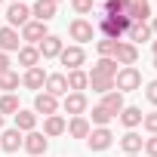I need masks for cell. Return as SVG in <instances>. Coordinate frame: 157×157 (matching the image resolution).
Segmentation results:
<instances>
[{
  "label": "cell",
  "mask_w": 157,
  "mask_h": 157,
  "mask_svg": "<svg viewBox=\"0 0 157 157\" xmlns=\"http://www.w3.org/2000/svg\"><path fill=\"white\" fill-rule=\"evenodd\" d=\"M129 19L126 16H102L99 19V28H102V34L108 37V40H120L126 31H129Z\"/></svg>",
  "instance_id": "obj_1"
},
{
  "label": "cell",
  "mask_w": 157,
  "mask_h": 157,
  "mask_svg": "<svg viewBox=\"0 0 157 157\" xmlns=\"http://www.w3.org/2000/svg\"><path fill=\"white\" fill-rule=\"evenodd\" d=\"M114 86H117V93H132L142 86V74L136 68H120L114 74Z\"/></svg>",
  "instance_id": "obj_2"
},
{
  "label": "cell",
  "mask_w": 157,
  "mask_h": 157,
  "mask_svg": "<svg viewBox=\"0 0 157 157\" xmlns=\"http://www.w3.org/2000/svg\"><path fill=\"white\" fill-rule=\"evenodd\" d=\"M114 62L123 65V68H132L139 62V46L126 43V40H117V49H114Z\"/></svg>",
  "instance_id": "obj_3"
},
{
  "label": "cell",
  "mask_w": 157,
  "mask_h": 157,
  "mask_svg": "<svg viewBox=\"0 0 157 157\" xmlns=\"http://www.w3.org/2000/svg\"><path fill=\"white\" fill-rule=\"evenodd\" d=\"M86 142H90V151H108L111 142H114V136H111L108 126H99V129H90Z\"/></svg>",
  "instance_id": "obj_4"
},
{
  "label": "cell",
  "mask_w": 157,
  "mask_h": 157,
  "mask_svg": "<svg viewBox=\"0 0 157 157\" xmlns=\"http://www.w3.org/2000/svg\"><path fill=\"white\" fill-rule=\"evenodd\" d=\"M6 22H10V28H16V25H19V28H25V25L31 22V10L19 0V3H13V6L6 10Z\"/></svg>",
  "instance_id": "obj_5"
},
{
  "label": "cell",
  "mask_w": 157,
  "mask_h": 157,
  "mask_svg": "<svg viewBox=\"0 0 157 157\" xmlns=\"http://www.w3.org/2000/svg\"><path fill=\"white\" fill-rule=\"evenodd\" d=\"M62 49H65V46H62V37H56V34H46V37L37 43V52H40L43 59H59Z\"/></svg>",
  "instance_id": "obj_6"
},
{
  "label": "cell",
  "mask_w": 157,
  "mask_h": 157,
  "mask_svg": "<svg viewBox=\"0 0 157 157\" xmlns=\"http://www.w3.org/2000/svg\"><path fill=\"white\" fill-rule=\"evenodd\" d=\"M68 34H71V40H77V43H90V40H93V22L74 19L71 28H68Z\"/></svg>",
  "instance_id": "obj_7"
},
{
  "label": "cell",
  "mask_w": 157,
  "mask_h": 157,
  "mask_svg": "<svg viewBox=\"0 0 157 157\" xmlns=\"http://www.w3.org/2000/svg\"><path fill=\"white\" fill-rule=\"evenodd\" d=\"M59 59H62V65H65L68 71H77V68H80V65L86 62V52H83L80 46H65Z\"/></svg>",
  "instance_id": "obj_8"
},
{
  "label": "cell",
  "mask_w": 157,
  "mask_h": 157,
  "mask_svg": "<svg viewBox=\"0 0 157 157\" xmlns=\"http://www.w3.org/2000/svg\"><path fill=\"white\" fill-rule=\"evenodd\" d=\"M46 34H49V31H46V25H43V22H37V19H34V22H28V25L22 28V40H28V46H37Z\"/></svg>",
  "instance_id": "obj_9"
},
{
  "label": "cell",
  "mask_w": 157,
  "mask_h": 157,
  "mask_svg": "<svg viewBox=\"0 0 157 157\" xmlns=\"http://www.w3.org/2000/svg\"><path fill=\"white\" fill-rule=\"evenodd\" d=\"M151 16V3L148 0H129L126 3V19L129 22H148Z\"/></svg>",
  "instance_id": "obj_10"
},
{
  "label": "cell",
  "mask_w": 157,
  "mask_h": 157,
  "mask_svg": "<svg viewBox=\"0 0 157 157\" xmlns=\"http://www.w3.org/2000/svg\"><path fill=\"white\" fill-rule=\"evenodd\" d=\"M56 10H59V3H52V0H37V3L31 6V16L37 19V22H52L56 19Z\"/></svg>",
  "instance_id": "obj_11"
},
{
  "label": "cell",
  "mask_w": 157,
  "mask_h": 157,
  "mask_svg": "<svg viewBox=\"0 0 157 157\" xmlns=\"http://www.w3.org/2000/svg\"><path fill=\"white\" fill-rule=\"evenodd\" d=\"M56 111H59V99H56V96H49V93H40V96L34 99V114L52 117Z\"/></svg>",
  "instance_id": "obj_12"
},
{
  "label": "cell",
  "mask_w": 157,
  "mask_h": 157,
  "mask_svg": "<svg viewBox=\"0 0 157 157\" xmlns=\"http://www.w3.org/2000/svg\"><path fill=\"white\" fill-rule=\"evenodd\" d=\"M22 145H25V151H28V154H34V157H40V154L46 151V145H49V139H46L43 132H28V136L22 139Z\"/></svg>",
  "instance_id": "obj_13"
},
{
  "label": "cell",
  "mask_w": 157,
  "mask_h": 157,
  "mask_svg": "<svg viewBox=\"0 0 157 157\" xmlns=\"http://www.w3.org/2000/svg\"><path fill=\"white\" fill-rule=\"evenodd\" d=\"M62 105H65V114L83 117V111H86V96H83V93H68Z\"/></svg>",
  "instance_id": "obj_14"
},
{
  "label": "cell",
  "mask_w": 157,
  "mask_h": 157,
  "mask_svg": "<svg viewBox=\"0 0 157 157\" xmlns=\"http://www.w3.org/2000/svg\"><path fill=\"white\" fill-rule=\"evenodd\" d=\"M102 108H105V111H108L111 117H117V114H120V111L126 108V105H123V93H117V90L105 93V96H102Z\"/></svg>",
  "instance_id": "obj_15"
},
{
  "label": "cell",
  "mask_w": 157,
  "mask_h": 157,
  "mask_svg": "<svg viewBox=\"0 0 157 157\" xmlns=\"http://www.w3.org/2000/svg\"><path fill=\"white\" fill-rule=\"evenodd\" d=\"M43 86H46V93L56 96V99H59V96H68V80H65V74H46V83H43Z\"/></svg>",
  "instance_id": "obj_16"
},
{
  "label": "cell",
  "mask_w": 157,
  "mask_h": 157,
  "mask_svg": "<svg viewBox=\"0 0 157 157\" xmlns=\"http://www.w3.org/2000/svg\"><path fill=\"white\" fill-rule=\"evenodd\" d=\"M19 34L6 25V28H0V52H19Z\"/></svg>",
  "instance_id": "obj_17"
},
{
  "label": "cell",
  "mask_w": 157,
  "mask_h": 157,
  "mask_svg": "<svg viewBox=\"0 0 157 157\" xmlns=\"http://www.w3.org/2000/svg\"><path fill=\"white\" fill-rule=\"evenodd\" d=\"M65 80H68V90H71V93H80V90L90 86V74L77 68V71H68V74H65Z\"/></svg>",
  "instance_id": "obj_18"
},
{
  "label": "cell",
  "mask_w": 157,
  "mask_h": 157,
  "mask_svg": "<svg viewBox=\"0 0 157 157\" xmlns=\"http://www.w3.org/2000/svg\"><path fill=\"white\" fill-rule=\"evenodd\" d=\"M0 148L10 151V154H16L22 148V132L19 129H3V132H0Z\"/></svg>",
  "instance_id": "obj_19"
},
{
  "label": "cell",
  "mask_w": 157,
  "mask_h": 157,
  "mask_svg": "<svg viewBox=\"0 0 157 157\" xmlns=\"http://www.w3.org/2000/svg\"><path fill=\"white\" fill-rule=\"evenodd\" d=\"M126 37H129V40H132V46H136V43L151 40L154 34H151V28H148L145 22H132V25H129V31H126Z\"/></svg>",
  "instance_id": "obj_20"
},
{
  "label": "cell",
  "mask_w": 157,
  "mask_h": 157,
  "mask_svg": "<svg viewBox=\"0 0 157 157\" xmlns=\"http://www.w3.org/2000/svg\"><path fill=\"white\" fill-rule=\"evenodd\" d=\"M34 126H37V114L34 111H16V129L19 132H34Z\"/></svg>",
  "instance_id": "obj_21"
},
{
  "label": "cell",
  "mask_w": 157,
  "mask_h": 157,
  "mask_svg": "<svg viewBox=\"0 0 157 157\" xmlns=\"http://www.w3.org/2000/svg\"><path fill=\"white\" fill-rule=\"evenodd\" d=\"M65 129H68V123H65L59 114H52V117L43 120V136H46V139H56V136H62Z\"/></svg>",
  "instance_id": "obj_22"
},
{
  "label": "cell",
  "mask_w": 157,
  "mask_h": 157,
  "mask_svg": "<svg viewBox=\"0 0 157 157\" xmlns=\"http://www.w3.org/2000/svg\"><path fill=\"white\" fill-rule=\"evenodd\" d=\"M22 83H25L28 90H40V86L46 83L43 68H40V65H37V68H28V71H25V77H22Z\"/></svg>",
  "instance_id": "obj_23"
},
{
  "label": "cell",
  "mask_w": 157,
  "mask_h": 157,
  "mask_svg": "<svg viewBox=\"0 0 157 157\" xmlns=\"http://www.w3.org/2000/svg\"><path fill=\"white\" fill-rule=\"evenodd\" d=\"M142 117H145L142 108H132V105H126V108L120 111V123H123L126 129H136V126L142 123Z\"/></svg>",
  "instance_id": "obj_24"
},
{
  "label": "cell",
  "mask_w": 157,
  "mask_h": 157,
  "mask_svg": "<svg viewBox=\"0 0 157 157\" xmlns=\"http://www.w3.org/2000/svg\"><path fill=\"white\" fill-rule=\"evenodd\" d=\"M114 74H117V62L114 59H99L93 65V74L90 77H114Z\"/></svg>",
  "instance_id": "obj_25"
},
{
  "label": "cell",
  "mask_w": 157,
  "mask_h": 157,
  "mask_svg": "<svg viewBox=\"0 0 157 157\" xmlns=\"http://www.w3.org/2000/svg\"><path fill=\"white\" fill-rule=\"evenodd\" d=\"M142 145H145V139H142L139 132H132V129L120 139V148H123L126 154H139V151H142Z\"/></svg>",
  "instance_id": "obj_26"
},
{
  "label": "cell",
  "mask_w": 157,
  "mask_h": 157,
  "mask_svg": "<svg viewBox=\"0 0 157 157\" xmlns=\"http://www.w3.org/2000/svg\"><path fill=\"white\" fill-rule=\"evenodd\" d=\"M65 132H71L74 139H86L90 136V120L86 117H71V123H68Z\"/></svg>",
  "instance_id": "obj_27"
},
{
  "label": "cell",
  "mask_w": 157,
  "mask_h": 157,
  "mask_svg": "<svg viewBox=\"0 0 157 157\" xmlns=\"http://www.w3.org/2000/svg\"><path fill=\"white\" fill-rule=\"evenodd\" d=\"M37 62H40L37 46H19V65H25V68H37Z\"/></svg>",
  "instance_id": "obj_28"
},
{
  "label": "cell",
  "mask_w": 157,
  "mask_h": 157,
  "mask_svg": "<svg viewBox=\"0 0 157 157\" xmlns=\"http://www.w3.org/2000/svg\"><path fill=\"white\" fill-rule=\"evenodd\" d=\"M90 86H93V93L105 96V93L114 90V77H90Z\"/></svg>",
  "instance_id": "obj_29"
},
{
  "label": "cell",
  "mask_w": 157,
  "mask_h": 157,
  "mask_svg": "<svg viewBox=\"0 0 157 157\" xmlns=\"http://www.w3.org/2000/svg\"><path fill=\"white\" fill-rule=\"evenodd\" d=\"M16 111H19V99H16L13 93L0 96V114H16Z\"/></svg>",
  "instance_id": "obj_30"
},
{
  "label": "cell",
  "mask_w": 157,
  "mask_h": 157,
  "mask_svg": "<svg viewBox=\"0 0 157 157\" xmlns=\"http://www.w3.org/2000/svg\"><path fill=\"white\" fill-rule=\"evenodd\" d=\"M16 86H19V74H16V71L0 74V90H3V93H13Z\"/></svg>",
  "instance_id": "obj_31"
},
{
  "label": "cell",
  "mask_w": 157,
  "mask_h": 157,
  "mask_svg": "<svg viewBox=\"0 0 157 157\" xmlns=\"http://www.w3.org/2000/svg\"><path fill=\"white\" fill-rule=\"evenodd\" d=\"M96 49H99V56H102V59H114L117 40H108V37H105V40H99V43H96Z\"/></svg>",
  "instance_id": "obj_32"
},
{
  "label": "cell",
  "mask_w": 157,
  "mask_h": 157,
  "mask_svg": "<svg viewBox=\"0 0 157 157\" xmlns=\"http://www.w3.org/2000/svg\"><path fill=\"white\" fill-rule=\"evenodd\" d=\"M108 120H111V114H108L102 105H96V108H93V123H96V126H108Z\"/></svg>",
  "instance_id": "obj_33"
},
{
  "label": "cell",
  "mask_w": 157,
  "mask_h": 157,
  "mask_svg": "<svg viewBox=\"0 0 157 157\" xmlns=\"http://www.w3.org/2000/svg\"><path fill=\"white\" fill-rule=\"evenodd\" d=\"M142 126L151 132V136H157V111H151V114H145L142 117Z\"/></svg>",
  "instance_id": "obj_34"
},
{
  "label": "cell",
  "mask_w": 157,
  "mask_h": 157,
  "mask_svg": "<svg viewBox=\"0 0 157 157\" xmlns=\"http://www.w3.org/2000/svg\"><path fill=\"white\" fill-rule=\"evenodd\" d=\"M71 6H74V13H93V0H71Z\"/></svg>",
  "instance_id": "obj_35"
},
{
  "label": "cell",
  "mask_w": 157,
  "mask_h": 157,
  "mask_svg": "<svg viewBox=\"0 0 157 157\" xmlns=\"http://www.w3.org/2000/svg\"><path fill=\"white\" fill-rule=\"evenodd\" d=\"M142 148H145V154H148V157H157V136L145 139V145H142Z\"/></svg>",
  "instance_id": "obj_36"
},
{
  "label": "cell",
  "mask_w": 157,
  "mask_h": 157,
  "mask_svg": "<svg viewBox=\"0 0 157 157\" xmlns=\"http://www.w3.org/2000/svg\"><path fill=\"white\" fill-rule=\"evenodd\" d=\"M145 96H148V102H151V105H157V80H151V83H148V93H145Z\"/></svg>",
  "instance_id": "obj_37"
},
{
  "label": "cell",
  "mask_w": 157,
  "mask_h": 157,
  "mask_svg": "<svg viewBox=\"0 0 157 157\" xmlns=\"http://www.w3.org/2000/svg\"><path fill=\"white\" fill-rule=\"evenodd\" d=\"M6 71H10V56L0 52V74H6Z\"/></svg>",
  "instance_id": "obj_38"
},
{
  "label": "cell",
  "mask_w": 157,
  "mask_h": 157,
  "mask_svg": "<svg viewBox=\"0 0 157 157\" xmlns=\"http://www.w3.org/2000/svg\"><path fill=\"white\" fill-rule=\"evenodd\" d=\"M148 28H151V34H157V19H154V22H151Z\"/></svg>",
  "instance_id": "obj_39"
},
{
  "label": "cell",
  "mask_w": 157,
  "mask_h": 157,
  "mask_svg": "<svg viewBox=\"0 0 157 157\" xmlns=\"http://www.w3.org/2000/svg\"><path fill=\"white\" fill-rule=\"evenodd\" d=\"M151 49H154V59H157V40H154V43H151Z\"/></svg>",
  "instance_id": "obj_40"
},
{
  "label": "cell",
  "mask_w": 157,
  "mask_h": 157,
  "mask_svg": "<svg viewBox=\"0 0 157 157\" xmlns=\"http://www.w3.org/2000/svg\"><path fill=\"white\" fill-rule=\"evenodd\" d=\"M0 129H3V114H0Z\"/></svg>",
  "instance_id": "obj_41"
},
{
  "label": "cell",
  "mask_w": 157,
  "mask_h": 157,
  "mask_svg": "<svg viewBox=\"0 0 157 157\" xmlns=\"http://www.w3.org/2000/svg\"><path fill=\"white\" fill-rule=\"evenodd\" d=\"M126 157H139V154H126Z\"/></svg>",
  "instance_id": "obj_42"
},
{
  "label": "cell",
  "mask_w": 157,
  "mask_h": 157,
  "mask_svg": "<svg viewBox=\"0 0 157 157\" xmlns=\"http://www.w3.org/2000/svg\"><path fill=\"white\" fill-rule=\"evenodd\" d=\"M154 68H157V59H154Z\"/></svg>",
  "instance_id": "obj_43"
},
{
  "label": "cell",
  "mask_w": 157,
  "mask_h": 157,
  "mask_svg": "<svg viewBox=\"0 0 157 157\" xmlns=\"http://www.w3.org/2000/svg\"><path fill=\"white\" fill-rule=\"evenodd\" d=\"M123 3H129V0H123Z\"/></svg>",
  "instance_id": "obj_44"
},
{
  "label": "cell",
  "mask_w": 157,
  "mask_h": 157,
  "mask_svg": "<svg viewBox=\"0 0 157 157\" xmlns=\"http://www.w3.org/2000/svg\"><path fill=\"white\" fill-rule=\"evenodd\" d=\"M52 3H59V0H52Z\"/></svg>",
  "instance_id": "obj_45"
},
{
  "label": "cell",
  "mask_w": 157,
  "mask_h": 157,
  "mask_svg": "<svg viewBox=\"0 0 157 157\" xmlns=\"http://www.w3.org/2000/svg\"><path fill=\"white\" fill-rule=\"evenodd\" d=\"M13 3H19V0H13Z\"/></svg>",
  "instance_id": "obj_46"
},
{
  "label": "cell",
  "mask_w": 157,
  "mask_h": 157,
  "mask_svg": "<svg viewBox=\"0 0 157 157\" xmlns=\"http://www.w3.org/2000/svg\"><path fill=\"white\" fill-rule=\"evenodd\" d=\"M0 3H3V0H0Z\"/></svg>",
  "instance_id": "obj_47"
}]
</instances>
